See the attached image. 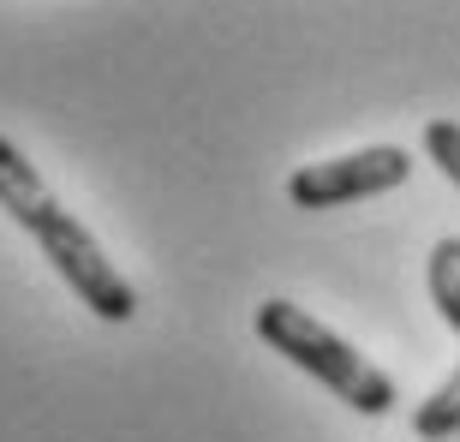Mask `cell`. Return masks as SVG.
<instances>
[{
  "mask_svg": "<svg viewBox=\"0 0 460 442\" xmlns=\"http://www.w3.org/2000/svg\"><path fill=\"white\" fill-rule=\"evenodd\" d=\"M0 209L42 245V257H49L54 275L84 299V311H96L102 323H132V311H137L132 281L108 263V252L90 239L84 221L42 186V173L31 168V155L18 150L13 137H0Z\"/></svg>",
  "mask_w": 460,
  "mask_h": 442,
  "instance_id": "6da1fadb",
  "label": "cell"
},
{
  "mask_svg": "<svg viewBox=\"0 0 460 442\" xmlns=\"http://www.w3.org/2000/svg\"><path fill=\"white\" fill-rule=\"evenodd\" d=\"M257 340L275 347V353L299 365L305 376H317L329 394H341L353 412L365 419H389L401 407V389H394V376L383 365L358 353L353 340H341L329 323H317L311 311H299L293 299H263L257 305Z\"/></svg>",
  "mask_w": 460,
  "mask_h": 442,
  "instance_id": "7a4b0ae2",
  "label": "cell"
},
{
  "mask_svg": "<svg viewBox=\"0 0 460 442\" xmlns=\"http://www.w3.org/2000/svg\"><path fill=\"white\" fill-rule=\"evenodd\" d=\"M412 180V150L401 144H371L353 155H329V162H305L288 173V198L299 209H341V204H365L383 191Z\"/></svg>",
  "mask_w": 460,
  "mask_h": 442,
  "instance_id": "3957f363",
  "label": "cell"
},
{
  "mask_svg": "<svg viewBox=\"0 0 460 442\" xmlns=\"http://www.w3.org/2000/svg\"><path fill=\"white\" fill-rule=\"evenodd\" d=\"M425 287H430V305L443 311V323L460 335V239L443 234L425 257ZM412 437L419 442H448L460 437V365L437 383V389L412 407Z\"/></svg>",
  "mask_w": 460,
  "mask_h": 442,
  "instance_id": "277c9868",
  "label": "cell"
},
{
  "mask_svg": "<svg viewBox=\"0 0 460 442\" xmlns=\"http://www.w3.org/2000/svg\"><path fill=\"white\" fill-rule=\"evenodd\" d=\"M425 155L448 173V186L460 191V126L455 119H430L425 126Z\"/></svg>",
  "mask_w": 460,
  "mask_h": 442,
  "instance_id": "5b68a950",
  "label": "cell"
}]
</instances>
